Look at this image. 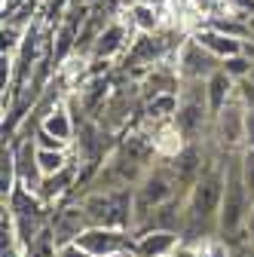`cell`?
Here are the masks:
<instances>
[{
    "instance_id": "9c48e42d",
    "label": "cell",
    "mask_w": 254,
    "mask_h": 257,
    "mask_svg": "<svg viewBox=\"0 0 254 257\" xmlns=\"http://www.w3.org/2000/svg\"><path fill=\"white\" fill-rule=\"evenodd\" d=\"M92 227L83 205L77 199H68V205H55V211L49 214V230L55 236V245H65V242H77V236Z\"/></svg>"
},
{
    "instance_id": "52a82bcc",
    "label": "cell",
    "mask_w": 254,
    "mask_h": 257,
    "mask_svg": "<svg viewBox=\"0 0 254 257\" xmlns=\"http://www.w3.org/2000/svg\"><path fill=\"white\" fill-rule=\"evenodd\" d=\"M175 68H178L181 80H208L220 68V58L214 52H208L196 37H187L175 49Z\"/></svg>"
},
{
    "instance_id": "5b68a950",
    "label": "cell",
    "mask_w": 254,
    "mask_h": 257,
    "mask_svg": "<svg viewBox=\"0 0 254 257\" xmlns=\"http://www.w3.org/2000/svg\"><path fill=\"white\" fill-rule=\"evenodd\" d=\"M172 49H178L172 31H147V34H141L129 49H125L122 68L125 71H150L156 64H163L172 55Z\"/></svg>"
},
{
    "instance_id": "603a6c76",
    "label": "cell",
    "mask_w": 254,
    "mask_h": 257,
    "mask_svg": "<svg viewBox=\"0 0 254 257\" xmlns=\"http://www.w3.org/2000/svg\"><path fill=\"white\" fill-rule=\"evenodd\" d=\"M245 147H254V107H245Z\"/></svg>"
},
{
    "instance_id": "ffe728a7",
    "label": "cell",
    "mask_w": 254,
    "mask_h": 257,
    "mask_svg": "<svg viewBox=\"0 0 254 257\" xmlns=\"http://www.w3.org/2000/svg\"><path fill=\"white\" fill-rule=\"evenodd\" d=\"M230 13H236V16H254V0H220Z\"/></svg>"
},
{
    "instance_id": "4fadbf2b",
    "label": "cell",
    "mask_w": 254,
    "mask_h": 257,
    "mask_svg": "<svg viewBox=\"0 0 254 257\" xmlns=\"http://www.w3.org/2000/svg\"><path fill=\"white\" fill-rule=\"evenodd\" d=\"M193 37H196L208 52H214L217 58H227V55L245 52V40H236V37L224 34V31H217V28H211V25H205V28L193 31Z\"/></svg>"
},
{
    "instance_id": "8fae6325",
    "label": "cell",
    "mask_w": 254,
    "mask_h": 257,
    "mask_svg": "<svg viewBox=\"0 0 254 257\" xmlns=\"http://www.w3.org/2000/svg\"><path fill=\"white\" fill-rule=\"evenodd\" d=\"M37 128H43L46 135H52V138H58V141H65V144L74 147V138H77V116H74L68 98L58 101L52 110H46L43 119L37 122Z\"/></svg>"
},
{
    "instance_id": "8992f818",
    "label": "cell",
    "mask_w": 254,
    "mask_h": 257,
    "mask_svg": "<svg viewBox=\"0 0 254 257\" xmlns=\"http://www.w3.org/2000/svg\"><path fill=\"white\" fill-rule=\"evenodd\" d=\"M77 245L89 251L92 257H113V254H132L135 233L132 230H116V227H86L77 236Z\"/></svg>"
},
{
    "instance_id": "7c38bea8",
    "label": "cell",
    "mask_w": 254,
    "mask_h": 257,
    "mask_svg": "<svg viewBox=\"0 0 254 257\" xmlns=\"http://www.w3.org/2000/svg\"><path fill=\"white\" fill-rule=\"evenodd\" d=\"M181 245V233L172 230H147V233H135V248L132 257H169L175 254Z\"/></svg>"
},
{
    "instance_id": "ac0fdd59",
    "label": "cell",
    "mask_w": 254,
    "mask_h": 257,
    "mask_svg": "<svg viewBox=\"0 0 254 257\" xmlns=\"http://www.w3.org/2000/svg\"><path fill=\"white\" fill-rule=\"evenodd\" d=\"M239 169H242V181H245L251 199H254V147H242L239 150Z\"/></svg>"
},
{
    "instance_id": "cb8c5ba5",
    "label": "cell",
    "mask_w": 254,
    "mask_h": 257,
    "mask_svg": "<svg viewBox=\"0 0 254 257\" xmlns=\"http://www.w3.org/2000/svg\"><path fill=\"white\" fill-rule=\"evenodd\" d=\"M230 257H254V245L248 239H242V242L230 245Z\"/></svg>"
},
{
    "instance_id": "5bb4252c",
    "label": "cell",
    "mask_w": 254,
    "mask_h": 257,
    "mask_svg": "<svg viewBox=\"0 0 254 257\" xmlns=\"http://www.w3.org/2000/svg\"><path fill=\"white\" fill-rule=\"evenodd\" d=\"M205 89H208V107H211L214 116L236 98V80H233L224 68H217V71L205 80Z\"/></svg>"
},
{
    "instance_id": "484cf974",
    "label": "cell",
    "mask_w": 254,
    "mask_h": 257,
    "mask_svg": "<svg viewBox=\"0 0 254 257\" xmlns=\"http://www.w3.org/2000/svg\"><path fill=\"white\" fill-rule=\"evenodd\" d=\"M193 4H199V7H211V4H220V0H193Z\"/></svg>"
},
{
    "instance_id": "ba28073f",
    "label": "cell",
    "mask_w": 254,
    "mask_h": 257,
    "mask_svg": "<svg viewBox=\"0 0 254 257\" xmlns=\"http://www.w3.org/2000/svg\"><path fill=\"white\" fill-rule=\"evenodd\" d=\"M211 141H214L217 147L230 150V153H236V150L245 147V104H242L239 98H233L224 110L214 116Z\"/></svg>"
},
{
    "instance_id": "d4e9b609",
    "label": "cell",
    "mask_w": 254,
    "mask_h": 257,
    "mask_svg": "<svg viewBox=\"0 0 254 257\" xmlns=\"http://www.w3.org/2000/svg\"><path fill=\"white\" fill-rule=\"evenodd\" d=\"M245 236H248V242L254 245V205H251V211H248V220H245Z\"/></svg>"
},
{
    "instance_id": "9a60e30c",
    "label": "cell",
    "mask_w": 254,
    "mask_h": 257,
    "mask_svg": "<svg viewBox=\"0 0 254 257\" xmlns=\"http://www.w3.org/2000/svg\"><path fill=\"white\" fill-rule=\"evenodd\" d=\"M129 25H135L141 34H147V31H160L156 4H132V10H129Z\"/></svg>"
},
{
    "instance_id": "7402d4cb",
    "label": "cell",
    "mask_w": 254,
    "mask_h": 257,
    "mask_svg": "<svg viewBox=\"0 0 254 257\" xmlns=\"http://www.w3.org/2000/svg\"><path fill=\"white\" fill-rule=\"evenodd\" d=\"M55 257H92V254L83 251L77 242H65V245H58V248H55Z\"/></svg>"
},
{
    "instance_id": "277c9868",
    "label": "cell",
    "mask_w": 254,
    "mask_h": 257,
    "mask_svg": "<svg viewBox=\"0 0 254 257\" xmlns=\"http://www.w3.org/2000/svg\"><path fill=\"white\" fill-rule=\"evenodd\" d=\"M175 196H184V193H181V187H178V181H175L169 163L160 156V159H156V163L144 172V178L135 184V227H141L144 217H147L153 208H160L163 202H169V199H175ZM132 233H135V230H132Z\"/></svg>"
},
{
    "instance_id": "7a4b0ae2",
    "label": "cell",
    "mask_w": 254,
    "mask_h": 257,
    "mask_svg": "<svg viewBox=\"0 0 254 257\" xmlns=\"http://www.w3.org/2000/svg\"><path fill=\"white\" fill-rule=\"evenodd\" d=\"M77 202L83 205L92 227L135 230V187H101L83 190Z\"/></svg>"
},
{
    "instance_id": "3957f363",
    "label": "cell",
    "mask_w": 254,
    "mask_h": 257,
    "mask_svg": "<svg viewBox=\"0 0 254 257\" xmlns=\"http://www.w3.org/2000/svg\"><path fill=\"white\" fill-rule=\"evenodd\" d=\"M175 128L184 141H205L211 138L214 113L208 107V89L205 80H181L178 89V110H175Z\"/></svg>"
},
{
    "instance_id": "6da1fadb",
    "label": "cell",
    "mask_w": 254,
    "mask_h": 257,
    "mask_svg": "<svg viewBox=\"0 0 254 257\" xmlns=\"http://www.w3.org/2000/svg\"><path fill=\"white\" fill-rule=\"evenodd\" d=\"M254 199L242 181V169H239V150L230 153L227 159V175H224V202H220V211H217V236L224 239L227 245H236L245 236V220H248V211H251Z\"/></svg>"
},
{
    "instance_id": "44dd1931",
    "label": "cell",
    "mask_w": 254,
    "mask_h": 257,
    "mask_svg": "<svg viewBox=\"0 0 254 257\" xmlns=\"http://www.w3.org/2000/svg\"><path fill=\"white\" fill-rule=\"evenodd\" d=\"M34 138H37V147H52V150H71V144H65V141H58V138L46 135L43 128H34Z\"/></svg>"
},
{
    "instance_id": "e0dca14e",
    "label": "cell",
    "mask_w": 254,
    "mask_h": 257,
    "mask_svg": "<svg viewBox=\"0 0 254 257\" xmlns=\"http://www.w3.org/2000/svg\"><path fill=\"white\" fill-rule=\"evenodd\" d=\"M220 68H224V71H227V74L239 83V80L251 77V71H254V55H248V52L227 55V58H220Z\"/></svg>"
},
{
    "instance_id": "4316f807",
    "label": "cell",
    "mask_w": 254,
    "mask_h": 257,
    "mask_svg": "<svg viewBox=\"0 0 254 257\" xmlns=\"http://www.w3.org/2000/svg\"><path fill=\"white\" fill-rule=\"evenodd\" d=\"M74 4H101V0H74Z\"/></svg>"
},
{
    "instance_id": "30bf717a",
    "label": "cell",
    "mask_w": 254,
    "mask_h": 257,
    "mask_svg": "<svg viewBox=\"0 0 254 257\" xmlns=\"http://www.w3.org/2000/svg\"><path fill=\"white\" fill-rule=\"evenodd\" d=\"M129 49V28H125V22L122 19H113L101 34H98V40L92 43V49H89V61L92 64H101V61H110V58H116L119 52H125Z\"/></svg>"
},
{
    "instance_id": "83f0119b",
    "label": "cell",
    "mask_w": 254,
    "mask_h": 257,
    "mask_svg": "<svg viewBox=\"0 0 254 257\" xmlns=\"http://www.w3.org/2000/svg\"><path fill=\"white\" fill-rule=\"evenodd\" d=\"M169 257H175V254H169Z\"/></svg>"
},
{
    "instance_id": "d6986e66",
    "label": "cell",
    "mask_w": 254,
    "mask_h": 257,
    "mask_svg": "<svg viewBox=\"0 0 254 257\" xmlns=\"http://www.w3.org/2000/svg\"><path fill=\"white\" fill-rule=\"evenodd\" d=\"M236 98L245 104V107H254V80H239L236 83Z\"/></svg>"
},
{
    "instance_id": "2e32d148",
    "label": "cell",
    "mask_w": 254,
    "mask_h": 257,
    "mask_svg": "<svg viewBox=\"0 0 254 257\" xmlns=\"http://www.w3.org/2000/svg\"><path fill=\"white\" fill-rule=\"evenodd\" d=\"M74 159L71 150H52V147H37V163H40V172L43 175H52L58 169H65Z\"/></svg>"
}]
</instances>
